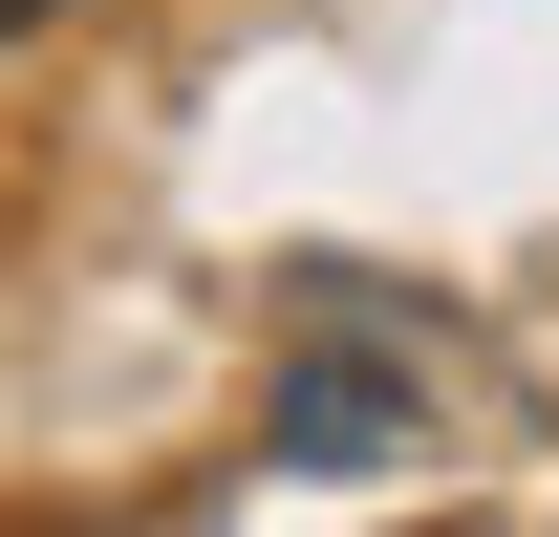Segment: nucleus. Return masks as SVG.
<instances>
[{
	"mask_svg": "<svg viewBox=\"0 0 559 537\" xmlns=\"http://www.w3.org/2000/svg\"><path fill=\"white\" fill-rule=\"evenodd\" d=\"M22 22H66V0H0V44H22Z\"/></svg>",
	"mask_w": 559,
	"mask_h": 537,
	"instance_id": "1",
	"label": "nucleus"
}]
</instances>
